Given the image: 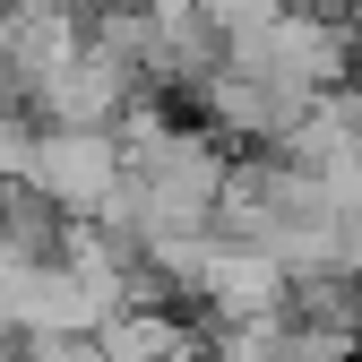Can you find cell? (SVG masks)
Returning <instances> with one entry per match:
<instances>
[{"instance_id": "3957f363", "label": "cell", "mask_w": 362, "mask_h": 362, "mask_svg": "<svg viewBox=\"0 0 362 362\" xmlns=\"http://www.w3.org/2000/svg\"><path fill=\"white\" fill-rule=\"evenodd\" d=\"M216 328H259V320H285L293 310V267L285 259H267L233 233H216L207 242V267H199V293H190Z\"/></svg>"}, {"instance_id": "6da1fadb", "label": "cell", "mask_w": 362, "mask_h": 362, "mask_svg": "<svg viewBox=\"0 0 362 362\" xmlns=\"http://www.w3.org/2000/svg\"><path fill=\"white\" fill-rule=\"evenodd\" d=\"M354 52H362V26H354V18L285 9V26L259 35L250 52H233V61L259 69V78H276V86H293V95H310V104H328V95L354 86Z\"/></svg>"}, {"instance_id": "8992f818", "label": "cell", "mask_w": 362, "mask_h": 362, "mask_svg": "<svg viewBox=\"0 0 362 362\" xmlns=\"http://www.w3.org/2000/svg\"><path fill=\"white\" fill-rule=\"evenodd\" d=\"M104 302L86 293L61 259H43L26 267V285H18V337H104Z\"/></svg>"}, {"instance_id": "5b68a950", "label": "cell", "mask_w": 362, "mask_h": 362, "mask_svg": "<svg viewBox=\"0 0 362 362\" xmlns=\"http://www.w3.org/2000/svg\"><path fill=\"white\" fill-rule=\"evenodd\" d=\"M139 95H147V86L129 78L112 52H95V43H86V52H78V61H69L52 86H43L35 121H43V129H121Z\"/></svg>"}, {"instance_id": "277c9868", "label": "cell", "mask_w": 362, "mask_h": 362, "mask_svg": "<svg viewBox=\"0 0 362 362\" xmlns=\"http://www.w3.org/2000/svg\"><path fill=\"white\" fill-rule=\"evenodd\" d=\"M78 52H86L78 9H0V112H35Z\"/></svg>"}, {"instance_id": "52a82bcc", "label": "cell", "mask_w": 362, "mask_h": 362, "mask_svg": "<svg viewBox=\"0 0 362 362\" xmlns=\"http://www.w3.org/2000/svg\"><path fill=\"white\" fill-rule=\"evenodd\" d=\"M285 9L293 0H199V18H207V35L224 43V52H250L259 35H276Z\"/></svg>"}, {"instance_id": "7a4b0ae2", "label": "cell", "mask_w": 362, "mask_h": 362, "mask_svg": "<svg viewBox=\"0 0 362 362\" xmlns=\"http://www.w3.org/2000/svg\"><path fill=\"white\" fill-rule=\"evenodd\" d=\"M199 112H207L216 139H233V147H250V156H276L293 129L310 121V95H293V86L259 78V69H242V61H224V69L199 86Z\"/></svg>"}]
</instances>
